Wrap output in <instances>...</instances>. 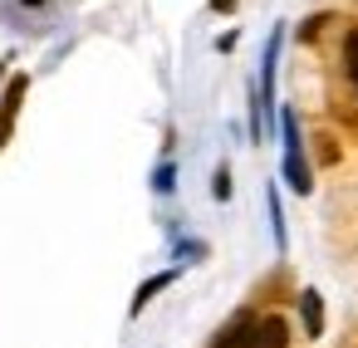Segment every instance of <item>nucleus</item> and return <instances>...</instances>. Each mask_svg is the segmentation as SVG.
Returning <instances> with one entry per match:
<instances>
[{
  "instance_id": "3",
  "label": "nucleus",
  "mask_w": 358,
  "mask_h": 348,
  "mask_svg": "<svg viewBox=\"0 0 358 348\" xmlns=\"http://www.w3.org/2000/svg\"><path fill=\"white\" fill-rule=\"evenodd\" d=\"M20 99H25V79H10L6 99H0V147H6L10 128H15V113H20Z\"/></svg>"
},
{
  "instance_id": "8",
  "label": "nucleus",
  "mask_w": 358,
  "mask_h": 348,
  "mask_svg": "<svg viewBox=\"0 0 358 348\" xmlns=\"http://www.w3.org/2000/svg\"><path fill=\"white\" fill-rule=\"evenodd\" d=\"M211 10H216V15H226V10H236V0H211Z\"/></svg>"
},
{
  "instance_id": "9",
  "label": "nucleus",
  "mask_w": 358,
  "mask_h": 348,
  "mask_svg": "<svg viewBox=\"0 0 358 348\" xmlns=\"http://www.w3.org/2000/svg\"><path fill=\"white\" fill-rule=\"evenodd\" d=\"M25 6H45V0H25Z\"/></svg>"
},
{
  "instance_id": "7",
  "label": "nucleus",
  "mask_w": 358,
  "mask_h": 348,
  "mask_svg": "<svg viewBox=\"0 0 358 348\" xmlns=\"http://www.w3.org/2000/svg\"><path fill=\"white\" fill-rule=\"evenodd\" d=\"M211 191H216V196H221V201H226V196H231V182H226V172H216V187H211Z\"/></svg>"
},
{
  "instance_id": "2",
  "label": "nucleus",
  "mask_w": 358,
  "mask_h": 348,
  "mask_svg": "<svg viewBox=\"0 0 358 348\" xmlns=\"http://www.w3.org/2000/svg\"><path fill=\"white\" fill-rule=\"evenodd\" d=\"M285 177L294 191H309V167H304V152H299V133H294V118L285 113Z\"/></svg>"
},
{
  "instance_id": "1",
  "label": "nucleus",
  "mask_w": 358,
  "mask_h": 348,
  "mask_svg": "<svg viewBox=\"0 0 358 348\" xmlns=\"http://www.w3.org/2000/svg\"><path fill=\"white\" fill-rule=\"evenodd\" d=\"M285 343H289V328L285 319L270 314V319H236L216 348H285Z\"/></svg>"
},
{
  "instance_id": "4",
  "label": "nucleus",
  "mask_w": 358,
  "mask_h": 348,
  "mask_svg": "<svg viewBox=\"0 0 358 348\" xmlns=\"http://www.w3.org/2000/svg\"><path fill=\"white\" fill-rule=\"evenodd\" d=\"M299 309H304V328H309V338H319V333H324V309H319V294H314V289H304V294H299Z\"/></svg>"
},
{
  "instance_id": "6",
  "label": "nucleus",
  "mask_w": 358,
  "mask_h": 348,
  "mask_svg": "<svg viewBox=\"0 0 358 348\" xmlns=\"http://www.w3.org/2000/svg\"><path fill=\"white\" fill-rule=\"evenodd\" d=\"M167 284H172V270H167V275H157V280H148V284L138 289V299H133V314H138V309H143V304H148L157 289H167Z\"/></svg>"
},
{
  "instance_id": "5",
  "label": "nucleus",
  "mask_w": 358,
  "mask_h": 348,
  "mask_svg": "<svg viewBox=\"0 0 358 348\" xmlns=\"http://www.w3.org/2000/svg\"><path fill=\"white\" fill-rule=\"evenodd\" d=\"M343 69H348V79L358 89V30H348V40H343Z\"/></svg>"
}]
</instances>
